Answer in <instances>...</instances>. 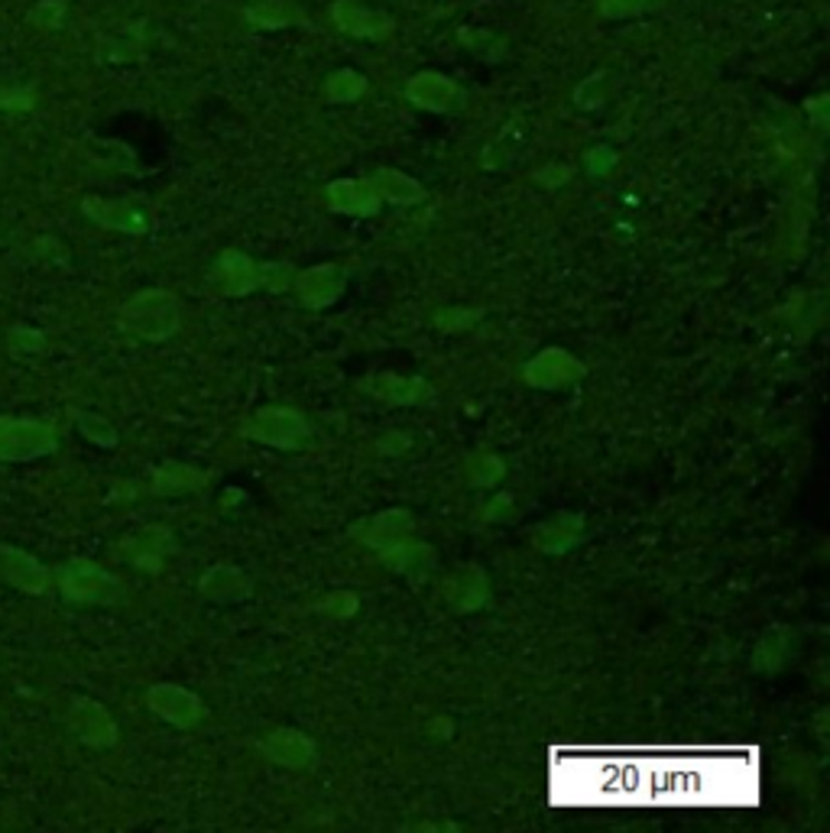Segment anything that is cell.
<instances>
[{
  "label": "cell",
  "mask_w": 830,
  "mask_h": 833,
  "mask_svg": "<svg viewBox=\"0 0 830 833\" xmlns=\"http://www.w3.org/2000/svg\"><path fill=\"white\" fill-rule=\"evenodd\" d=\"M532 179H535L538 186H545V189H559V186H565L567 179H571V166H562V162L545 166V169H538Z\"/></svg>",
  "instance_id": "obj_41"
},
{
  "label": "cell",
  "mask_w": 830,
  "mask_h": 833,
  "mask_svg": "<svg viewBox=\"0 0 830 833\" xmlns=\"http://www.w3.org/2000/svg\"><path fill=\"white\" fill-rule=\"evenodd\" d=\"M610 81H613V72H594V76H587L577 88H574V105H577L581 111H597V108H604L610 91H613Z\"/></svg>",
  "instance_id": "obj_31"
},
{
  "label": "cell",
  "mask_w": 830,
  "mask_h": 833,
  "mask_svg": "<svg viewBox=\"0 0 830 833\" xmlns=\"http://www.w3.org/2000/svg\"><path fill=\"white\" fill-rule=\"evenodd\" d=\"M198 591L208 601L230 604V601H247L254 594V584H250V577L244 571L234 568V565H211V568L201 574Z\"/></svg>",
  "instance_id": "obj_18"
},
{
  "label": "cell",
  "mask_w": 830,
  "mask_h": 833,
  "mask_svg": "<svg viewBox=\"0 0 830 833\" xmlns=\"http://www.w3.org/2000/svg\"><path fill=\"white\" fill-rule=\"evenodd\" d=\"M520 147H523V123H520V120H510V123L500 130V137L484 150V166H487V169H503V166L516 156Z\"/></svg>",
  "instance_id": "obj_29"
},
{
  "label": "cell",
  "mask_w": 830,
  "mask_h": 833,
  "mask_svg": "<svg viewBox=\"0 0 830 833\" xmlns=\"http://www.w3.org/2000/svg\"><path fill=\"white\" fill-rule=\"evenodd\" d=\"M481 321V311L477 308H438V315H435V328H442V331H467L471 325H477Z\"/></svg>",
  "instance_id": "obj_34"
},
{
  "label": "cell",
  "mask_w": 830,
  "mask_h": 833,
  "mask_svg": "<svg viewBox=\"0 0 830 833\" xmlns=\"http://www.w3.org/2000/svg\"><path fill=\"white\" fill-rule=\"evenodd\" d=\"M347 286V269L338 264H322L305 269V272H296L293 279V289L299 292V299L308 308H328L340 299Z\"/></svg>",
  "instance_id": "obj_12"
},
{
  "label": "cell",
  "mask_w": 830,
  "mask_h": 833,
  "mask_svg": "<svg viewBox=\"0 0 830 833\" xmlns=\"http://www.w3.org/2000/svg\"><path fill=\"white\" fill-rule=\"evenodd\" d=\"M584 162H587L591 176H606L616 166V152L610 150V147H597V150H591L584 156Z\"/></svg>",
  "instance_id": "obj_40"
},
{
  "label": "cell",
  "mask_w": 830,
  "mask_h": 833,
  "mask_svg": "<svg viewBox=\"0 0 830 833\" xmlns=\"http://www.w3.org/2000/svg\"><path fill=\"white\" fill-rule=\"evenodd\" d=\"M147 704L156 717H162L179 730H191L208 717L201 697L189 687H179V684H152L147 691Z\"/></svg>",
  "instance_id": "obj_8"
},
{
  "label": "cell",
  "mask_w": 830,
  "mask_h": 833,
  "mask_svg": "<svg viewBox=\"0 0 830 833\" xmlns=\"http://www.w3.org/2000/svg\"><path fill=\"white\" fill-rule=\"evenodd\" d=\"M659 0H601V17L604 20H630L645 10H655Z\"/></svg>",
  "instance_id": "obj_36"
},
{
  "label": "cell",
  "mask_w": 830,
  "mask_h": 833,
  "mask_svg": "<svg viewBox=\"0 0 830 833\" xmlns=\"http://www.w3.org/2000/svg\"><path fill=\"white\" fill-rule=\"evenodd\" d=\"M260 750L266 753V758H273V762H279V765H289V768H303V765H308V762L315 758V743H312L305 733L293 730V726L273 730L264 740Z\"/></svg>",
  "instance_id": "obj_19"
},
{
  "label": "cell",
  "mask_w": 830,
  "mask_h": 833,
  "mask_svg": "<svg viewBox=\"0 0 830 833\" xmlns=\"http://www.w3.org/2000/svg\"><path fill=\"white\" fill-rule=\"evenodd\" d=\"M293 279H296V269L289 264H279V260L260 264V286L269 289V292H286V289H293Z\"/></svg>",
  "instance_id": "obj_35"
},
{
  "label": "cell",
  "mask_w": 830,
  "mask_h": 833,
  "mask_svg": "<svg viewBox=\"0 0 830 833\" xmlns=\"http://www.w3.org/2000/svg\"><path fill=\"white\" fill-rule=\"evenodd\" d=\"M81 211L95 225L117 230V234H147L152 225L150 211L140 201H130V198H85Z\"/></svg>",
  "instance_id": "obj_9"
},
{
  "label": "cell",
  "mask_w": 830,
  "mask_h": 833,
  "mask_svg": "<svg viewBox=\"0 0 830 833\" xmlns=\"http://www.w3.org/2000/svg\"><path fill=\"white\" fill-rule=\"evenodd\" d=\"M445 591H448V601H452L454 609L474 613V609H481V606L487 604L491 581H487V574L477 568V565H467V568L454 571L452 577H448V584H445Z\"/></svg>",
  "instance_id": "obj_21"
},
{
  "label": "cell",
  "mask_w": 830,
  "mask_h": 833,
  "mask_svg": "<svg viewBox=\"0 0 830 833\" xmlns=\"http://www.w3.org/2000/svg\"><path fill=\"white\" fill-rule=\"evenodd\" d=\"M785 658H789V633L785 629H769L755 645L753 665L759 672L772 675V672H779L785 665Z\"/></svg>",
  "instance_id": "obj_27"
},
{
  "label": "cell",
  "mask_w": 830,
  "mask_h": 833,
  "mask_svg": "<svg viewBox=\"0 0 830 833\" xmlns=\"http://www.w3.org/2000/svg\"><path fill=\"white\" fill-rule=\"evenodd\" d=\"M581 538H584V516L577 513H562L532 532V545L545 555H562L567 548H574Z\"/></svg>",
  "instance_id": "obj_20"
},
{
  "label": "cell",
  "mask_w": 830,
  "mask_h": 833,
  "mask_svg": "<svg viewBox=\"0 0 830 833\" xmlns=\"http://www.w3.org/2000/svg\"><path fill=\"white\" fill-rule=\"evenodd\" d=\"M379 452H389V455H399V452H409V435L406 432H389L379 438Z\"/></svg>",
  "instance_id": "obj_45"
},
{
  "label": "cell",
  "mask_w": 830,
  "mask_h": 833,
  "mask_svg": "<svg viewBox=\"0 0 830 833\" xmlns=\"http://www.w3.org/2000/svg\"><path fill=\"white\" fill-rule=\"evenodd\" d=\"M215 282L225 296H247L260 289V264L240 250H225L215 264Z\"/></svg>",
  "instance_id": "obj_16"
},
{
  "label": "cell",
  "mask_w": 830,
  "mask_h": 833,
  "mask_svg": "<svg viewBox=\"0 0 830 833\" xmlns=\"http://www.w3.org/2000/svg\"><path fill=\"white\" fill-rule=\"evenodd\" d=\"M76 425L78 432H81V438H88L98 448H117V442H120L117 428L105 416H98V413H76Z\"/></svg>",
  "instance_id": "obj_32"
},
{
  "label": "cell",
  "mask_w": 830,
  "mask_h": 833,
  "mask_svg": "<svg viewBox=\"0 0 830 833\" xmlns=\"http://www.w3.org/2000/svg\"><path fill=\"white\" fill-rule=\"evenodd\" d=\"M59 591L69 604L81 606H105L113 604L120 597V581L113 577L111 571H105L101 565L88 562V558H72L62 568L56 571Z\"/></svg>",
  "instance_id": "obj_3"
},
{
  "label": "cell",
  "mask_w": 830,
  "mask_h": 833,
  "mask_svg": "<svg viewBox=\"0 0 830 833\" xmlns=\"http://www.w3.org/2000/svg\"><path fill=\"white\" fill-rule=\"evenodd\" d=\"M587 377V367L562 347H549L538 350L526 367H523V379L532 389H565Z\"/></svg>",
  "instance_id": "obj_6"
},
{
  "label": "cell",
  "mask_w": 830,
  "mask_h": 833,
  "mask_svg": "<svg viewBox=\"0 0 830 833\" xmlns=\"http://www.w3.org/2000/svg\"><path fill=\"white\" fill-rule=\"evenodd\" d=\"M211 484V474L191 467V464H162L152 470V493L156 496H176V493H198Z\"/></svg>",
  "instance_id": "obj_22"
},
{
  "label": "cell",
  "mask_w": 830,
  "mask_h": 833,
  "mask_svg": "<svg viewBox=\"0 0 830 833\" xmlns=\"http://www.w3.org/2000/svg\"><path fill=\"white\" fill-rule=\"evenodd\" d=\"M377 555L386 568L399 571V574H422V571H428V565H432V548L425 542H413L409 535L377 548Z\"/></svg>",
  "instance_id": "obj_24"
},
{
  "label": "cell",
  "mask_w": 830,
  "mask_h": 833,
  "mask_svg": "<svg viewBox=\"0 0 830 833\" xmlns=\"http://www.w3.org/2000/svg\"><path fill=\"white\" fill-rule=\"evenodd\" d=\"M413 532V513L409 509H386V513H377L370 519H360L350 535L354 542L367 545V548H383L389 542H399Z\"/></svg>",
  "instance_id": "obj_14"
},
{
  "label": "cell",
  "mask_w": 830,
  "mask_h": 833,
  "mask_svg": "<svg viewBox=\"0 0 830 833\" xmlns=\"http://www.w3.org/2000/svg\"><path fill=\"white\" fill-rule=\"evenodd\" d=\"M244 435L250 442H260L269 448H286V452H299L312 445V425L308 418L296 409V406H264L254 416L244 422Z\"/></svg>",
  "instance_id": "obj_2"
},
{
  "label": "cell",
  "mask_w": 830,
  "mask_h": 833,
  "mask_svg": "<svg viewBox=\"0 0 830 833\" xmlns=\"http://www.w3.org/2000/svg\"><path fill=\"white\" fill-rule=\"evenodd\" d=\"M0 577L23 591V594H33V597H42L52 584V571L46 565H39L33 555L20 552V548H10V545H0Z\"/></svg>",
  "instance_id": "obj_13"
},
{
  "label": "cell",
  "mask_w": 830,
  "mask_h": 833,
  "mask_svg": "<svg viewBox=\"0 0 830 833\" xmlns=\"http://www.w3.org/2000/svg\"><path fill=\"white\" fill-rule=\"evenodd\" d=\"M172 548H176V535L166 526H144V529L123 535L117 542L113 555L120 562H130L134 568L156 574V571H162V562H166V555H172Z\"/></svg>",
  "instance_id": "obj_7"
},
{
  "label": "cell",
  "mask_w": 830,
  "mask_h": 833,
  "mask_svg": "<svg viewBox=\"0 0 830 833\" xmlns=\"http://www.w3.org/2000/svg\"><path fill=\"white\" fill-rule=\"evenodd\" d=\"M406 98L432 115H457L467 108V91L442 72H418L406 81Z\"/></svg>",
  "instance_id": "obj_5"
},
{
  "label": "cell",
  "mask_w": 830,
  "mask_h": 833,
  "mask_svg": "<svg viewBox=\"0 0 830 833\" xmlns=\"http://www.w3.org/2000/svg\"><path fill=\"white\" fill-rule=\"evenodd\" d=\"M59 448L56 422L46 418H10L0 416V460H33L52 455Z\"/></svg>",
  "instance_id": "obj_4"
},
{
  "label": "cell",
  "mask_w": 830,
  "mask_h": 833,
  "mask_svg": "<svg viewBox=\"0 0 830 833\" xmlns=\"http://www.w3.org/2000/svg\"><path fill=\"white\" fill-rule=\"evenodd\" d=\"M513 513V496L510 493H496L491 503L484 506V516L487 519H506Z\"/></svg>",
  "instance_id": "obj_43"
},
{
  "label": "cell",
  "mask_w": 830,
  "mask_h": 833,
  "mask_svg": "<svg viewBox=\"0 0 830 833\" xmlns=\"http://www.w3.org/2000/svg\"><path fill=\"white\" fill-rule=\"evenodd\" d=\"M357 606H360L357 594H350V591H335V594H328L315 609H322V613H328V616H338V619H347V616L357 613Z\"/></svg>",
  "instance_id": "obj_38"
},
{
  "label": "cell",
  "mask_w": 830,
  "mask_h": 833,
  "mask_svg": "<svg viewBox=\"0 0 830 833\" xmlns=\"http://www.w3.org/2000/svg\"><path fill=\"white\" fill-rule=\"evenodd\" d=\"M62 13H66V3H39V10H33V23L56 30L62 23Z\"/></svg>",
  "instance_id": "obj_42"
},
{
  "label": "cell",
  "mask_w": 830,
  "mask_h": 833,
  "mask_svg": "<svg viewBox=\"0 0 830 833\" xmlns=\"http://www.w3.org/2000/svg\"><path fill=\"white\" fill-rule=\"evenodd\" d=\"M367 95V78L354 69H338L332 76L325 78V98L335 101V105H350L357 98Z\"/></svg>",
  "instance_id": "obj_28"
},
{
  "label": "cell",
  "mask_w": 830,
  "mask_h": 833,
  "mask_svg": "<svg viewBox=\"0 0 830 833\" xmlns=\"http://www.w3.org/2000/svg\"><path fill=\"white\" fill-rule=\"evenodd\" d=\"M332 20L338 23L340 33L354 39H386L393 30H396V20L383 10H374V7H364L357 0H335L332 3Z\"/></svg>",
  "instance_id": "obj_10"
},
{
  "label": "cell",
  "mask_w": 830,
  "mask_h": 833,
  "mask_svg": "<svg viewBox=\"0 0 830 833\" xmlns=\"http://www.w3.org/2000/svg\"><path fill=\"white\" fill-rule=\"evenodd\" d=\"M120 328L140 341H169L182 328V305L166 289H144L123 303Z\"/></svg>",
  "instance_id": "obj_1"
},
{
  "label": "cell",
  "mask_w": 830,
  "mask_h": 833,
  "mask_svg": "<svg viewBox=\"0 0 830 833\" xmlns=\"http://www.w3.org/2000/svg\"><path fill=\"white\" fill-rule=\"evenodd\" d=\"M7 350L20 360H30L46 350V335L39 328H30V325H13L7 331Z\"/></svg>",
  "instance_id": "obj_33"
},
{
  "label": "cell",
  "mask_w": 830,
  "mask_h": 833,
  "mask_svg": "<svg viewBox=\"0 0 830 833\" xmlns=\"http://www.w3.org/2000/svg\"><path fill=\"white\" fill-rule=\"evenodd\" d=\"M828 105H830L828 95H821V98H811V101L804 105V111H808L811 123H814L818 130H824V127H828Z\"/></svg>",
  "instance_id": "obj_44"
},
{
  "label": "cell",
  "mask_w": 830,
  "mask_h": 833,
  "mask_svg": "<svg viewBox=\"0 0 830 833\" xmlns=\"http://www.w3.org/2000/svg\"><path fill=\"white\" fill-rule=\"evenodd\" d=\"M244 17L250 27H260V30H286V27L305 23V13L293 0H247Z\"/></svg>",
  "instance_id": "obj_23"
},
{
  "label": "cell",
  "mask_w": 830,
  "mask_h": 833,
  "mask_svg": "<svg viewBox=\"0 0 830 833\" xmlns=\"http://www.w3.org/2000/svg\"><path fill=\"white\" fill-rule=\"evenodd\" d=\"M30 108H33V91L0 88V111H30Z\"/></svg>",
  "instance_id": "obj_39"
},
{
  "label": "cell",
  "mask_w": 830,
  "mask_h": 833,
  "mask_svg": "<svg viewBox=\"0 0 830 833\" xmlns=\"http://www.w3.org/2000/svg\"><path fill=\"white\" fill-rule=\"evenodd\" d=\"M367 182L374 186L379 201H389V205H418V201H425L422 182H415L413 176H406L399 169H377Z\"/></svg>",
  "instance_id": "obj_25"
},
{
  "label": "cell",
  "mask_w": 830,
  "mask_h": 833,
  "mask_svg": "<svg viewBox=\"0 0 830 833\" xmlns=\"http://www.w3.org/2000/svg\"><path fill=\"white\" fill-rule=\"evenodd\" d=\"M457 42H461L471 56H477V59H484V62H500V59L510 52V39L503 37V33H496V30L461 27V30H457Z\"/></svg>",
  "instance_id": "obj_26"
},
{
  "label": "cell",
  "mask_w": 830,
  "mask_h": 833,
  "mask_svg": "<svg viewBox=\"0 0 830 833\" xmlns=\"http://www.w3.org/2000/svg\"><path fill=\"white\" fill-rule=\"evenodd\" d=\"M69 726L78 740L91 750H111L117 743V723L108 714L105 704L91 701V697H78L69 711Z\"/></svg>",
  "instance_id": "obj_11"
},
{
  "label": "cell",
  "mask_w": 830,
  "mask_h": 833,
  "mask_svg": "<svg viewBox=\"0 0 830 833\" xmlns=\"http://www.w3.org/2000/svg\"><path fill=\"white\" fill-rule=\"evenodd\" d=\"M140 46H144V37H140V33H134V37L105 39V42H101V56H105L108 62H127V59H134V56L140 52Z\"/></svg>",
  "instance_id": "obj_37"
},
{
  "label": "cell",
  "mask_w": 830,
  "mask_h": 833,
  "mask_svg": "<svg viewBox=\"0 0 830 833\" xmlns=\"http://www.w3.org/2000/svg\"><path fill=\"white\" fill-rule=\"evenodd\" d=\"M506 477V460L493 452H474L467 457V480L474 487H496Z\"/></svg>",
  "instance_id": "obj_30"
},
{
  "label": "cell",
  "mask_w": 830,
  "mask_h": 833,
  "mask_svg": "<svg viewBox=\"0 0 830 833\" xmlns=\"http://www.w3.org/2000/svg\"><path fill=\"white\" fill-rule=\"evenodd\" d=\"M328 208L340 211V215H354V218H370L379 211V195L370 182L364 179H338L325 189Z\"/></svg>",
  "instance_id": "obj_15"
},
{
  "label": "cell",
  "mask_w": 830,
  "mask_h": 833,
  "mask_svg": "<svg viewBox=\"0 0 830 833\" xmlns=\"http://www.w3.org/2000/svg\"><path fill=\"white\" fill-rule=\"evenodd\" d=\"M367 393L393 406H422L432 399V386L422 377H399V374H379L367 379Z\"/></svg>",
  "instance_id": "obj_17"
}]
</instances>
